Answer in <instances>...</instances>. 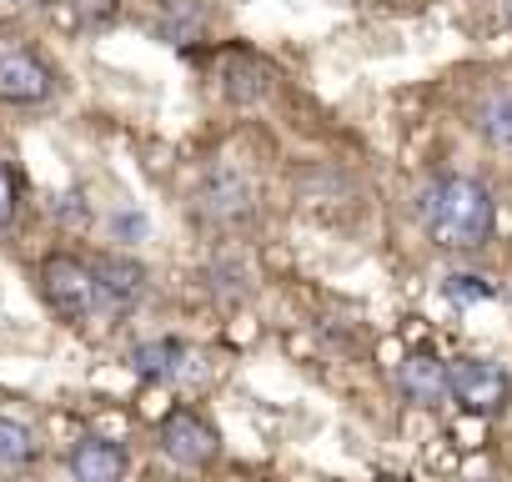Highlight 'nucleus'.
Listing matches in <instances>:
<instances>
[{"instance_id":"1","label":"nucleus","mask_w":512,"mask_h":482,"mask_svg":"<svg viewBox=\"0 0 512 482\" xmlns=\"http://www.w3.org/2000/svg\"><path fill=\"white\" fill-rule=\"evenodd\" d=\"M422 226H427V236L437 241V247L477 252L497 226L492 191L472 176H437L422 191Z\"/></svg>"},{"instance_id":"2","label":"nucleus","mask_w":512,"mask_h":482,"mask_svg":"<svg viewBox=\"0 0 512 482\" xmlns=\"http://www.w3.org/2000/svg\"><path fill=\"white\" fill-rule=\"evenodd\" d=\"M41 292H46L51 312L66 317V322H86L96 312V277L81 257H66V252L46 257L41 262Z\"/></svg>"},{"instance_id":"3","label":"nucleus","mask_w":512,"mask_h":482,"mask_svg":"<svg viewBox=\"0 0 512 482\" xmlns=\"http://www.w3.org/2000/svg\"><path fill=\"white\" fill-rule=\"evenodd\" d=\"M447 397H452L462 412H472V417H492V412L507 407V397H512V377H507L502 367L472 357V362L447 367Z\"/></svg>"},{"instance_id":"4","label":"nucleus","mask_w":512,"mask_h":482,"mask_svg":"<svg viewBox=\"0 0 512 482\" xmlns=\"http://www.w3.org/2000/svg\"><path fill=\"white\" fill-rule=\"evenodd\" d=\"M161 452L176 462V467H211L221 442H216V427L206 417H196L191 407H176L161 417V432H156Z\"/></svg>"},{"instance_id":"5","label":"nucleus","mask_w":512,"mask_h":482,"mask_svg":"<svg viewBox=\"0 0 512 482\" xmlns=\"http://www.w3.org/2000/svg\"><path fill=\"white\" fill-rule=\"evenodd\" d=\"M56 91V76L41 56L31 51H6L0 56V101L11 106H41Z\"/></svg>"},{"instance_id":"6","label":"nucleus","mask_w":512,"mask_h":482,"mask_svg":"<svg viewBox=\"0 0 512 482\" xmlns=\"http://www.w3.org/2000/svg\"><path fill=\"white\" fill-rule=\"evenodd\" d=\"M91 277H96V307L106 302L111 312H131L146 297V267L131 257H101Z\"/></svg>"},{"instance_id":"7","label":"nucleus","mask_w":512,"mask_h":482,"mask_svg":"<svg viewBox=\"0 0 512 482\" xmlns=\"http://www.w3.org/2000/svg\"><path fill=\"white\" fill-rule=\"evenodd\" d=\"M397 387H402V397L417 402V407H437V402H447V367H442V357H432V352H412V357L397 367Z\"/></svg>"},{"instance_id":"8","label":"nucleus","mask_w":512,"mask_h":482,"mask_svg":"<svg viewBox=\"0 0 512 482\" xmlns=\"http://www.w3.org/2000/svg\"><path fill=\"white\" fill-rule=\"evenodd\" d=\"M71 477L76 482H121L126 477V447L106 437H81L71 447Z\"/></svg>"},{"instance_id":"9","label":"nucleus","mask_w":512,"mask_h":482,"mask_svg":"<svg viewBox=\"0 0 512 482\" xmlns=\"http://www.w3.org/2000/svg\"><path fill=\"white\" fill-rule=\"evenodd\" d=\"M251 201H256L251 186H246L241 176H231V171H221V176H211V181L201 186V211L216 216V221H236V216H246Z\"/></svg>"},{"instance_id":"10","label":"nucleus","mask_w":512,"mask_h":482,"mask_svg":"<svg viewBox=\"0 0 512 482\" xmlns=\"http://www.w3.org/2000/svg\"><path fill=\"white\" fill-rule=\"evenodd\" d=\"M181 367H186V342H176V337H156L131 352V372L146 382H171Z\"/></svg>"},{"instance_id":"11","label":"nucleus","mask_w":512,"mask_h":482,"mask_svg":"<svg viewBox=\"0 0 512 482\" xmlns=\"http://www.w3.org/2000/svg\"><path fill=\"white\" fill-rule=\"evenodd\" d=\"M31 457H36L31 432H26L21 422H11V417H0V472H16V467H26Z\"/></svg>"},{"instance_id":"12","label":"nucleus","mask_w":512,"mask_h":482,"mask_svg":"<svg viewBox=\"0 0 512 482\" xmlns=\"http://www.w3.org/2000/svg\"><path fill=\"white\" fill-rule=\"evenodd\" d=\"M477 131H482L492 146H512V96H492V101L477 111Z\"/></svg>"},{"instance_id":"13","label":"nucleus","mask_w":512,"mask_h":482,"mask_svg":"<svg viewBox=\"0 0 512 482\" xmlns=\"http://www.w3.org/2000/svg\"><path fill=\"white\" fill-rule=\"evenodd\" d=\"M442 297L457 307H472V302H492V287L472 272H452V277H442Z\"/></svg>"},{"instance_id":"14","label":"nucleus","mask_w":512,"mask_h":482,"mask_svg":"<svg viewBox=\"0 0 512 482\" xmlns=\"http://www.w3.org/2000/svg\"><path fill=\"white\" fill-rule=\"evenodd\" d=\"M11 221H16V176H11V166H0V231Z\"/></svg>"},{"instance_id":"15","label":"nucleus","mask_w":512,"mask_h":482,"mask_svg":"<svg viewBox=\"0 0 512 482\" xmlns=\"http://www.w3.org/2000/svg\"><path fill=\"white\" fill-rule=\"evenodd\" d=\"M81 21H111L121 11V0H71Z\"/></svg>"},{"instance_id":"16","label":"nucleus","mask_w":512,"mask_h":482,"mask_svg":"<svg viewBox=\"0 0 512 482\" xmlns=\"http://www.w3.org/2000/svg\"><path fill=\"white\" fill-rule=\"evenodd\" d=\"M11 6H21V11H31V6H46V0H11Z\"/></svg>"},{"instance_id":"17","label":"nucleus","mask_w":512,"mask_h":482,"mask_svg":"<svg viewBox=\"0 0 512 482\" xmlns=\"http://www.w3.org/2000/svg\"><path fill=\"white\" fill-rule=\"evenodd\" d=\"M156 6H171V0H156Z\"/></svg>"}]
</instances>
